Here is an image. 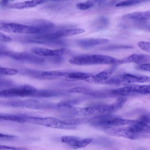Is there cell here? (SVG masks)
Masks as SVG:
<instances>
[{
    "instance_id": "6da1fadb",
    "label": "cell",
    "mask_w": 150,
    "mask_h": 150,
    "mask_svg": "<svg viewBox=\"0 0 150 150\" xmlns=\"http://www.w3.org/2000/svg\"><path fill=\"white\" fill-rule=\"evenodd\" d=\"M69 62L78 65L107 64H113L115 59L111 56L101 54H82L73 57Z\"/></svg>"
},
{
    "instance_id": "7a4b0ae2",
    "label": "cell",
    "mask_w": 150,
    "mask_h": 150,
    "mask_svg": "<svg viewBox=\"0 0 150 150\" xmlns=\"http://www.w3.org/2000/svg\"><path fill=\"white\" fill-rule=\"evenodd\" d=\"M149 76L139 74H124L114 76L108 79L105 83L114 85H126L131 83L149 82Z\"/></svg>"
},
{
    "instance_id": "3957f363",
    "label": "cell",
    "mask_w": 150,
    "mask_h": 150,
    "mask_svg": "<svg viewBox=\"0 0 150 150\" xmlns=\"http://www.w3.org/2000/svg\"><path fill=\"white\" fill-rule=\"evenodd\" d=\"M91 121L90 124L96 127L105 128L116 127L134 123L135 120L112 117L109 115L98 116Z\"/></svg>"
},
{
    "instance_id": "277c9868",
    "label": "cell",
    "mask_w": 150,
    "mask_h": 150,
    "mask_svg": "<svg viewBox=\"0 0 150 150\" xmlns=\"http://www.w3.org/2000/svg\"><path fill=\"white\" fill-rule=\"evenodd\" d=\"M67 108L72 114L80 116H88L110 112L111 110L110 104H98L83 108L74 106Z\"/></svg>"
},
{
    "instance_id": "5b68a950",
    "label": "cell",
    "mask_w": 150,
    "mask_h": 150,
    "mask_svg": "<svg viewBox=\"0 0 150 150\" xmlns=\"http://www.w3.org/2000/svg\"><path fill=\"white\" fill-rule=\"evenodd\" d=\"M36 90L32 86L24 84L17 87L0 91V96L4 97L33 96Z\"/></svg>"
},
{
    "instance_id": "8992f818",
    "label": "cell",
    "mask_w": 150,
    "mask_h": 150,
    "mask_svg": "<svg viewBox=\"0 0 150 150\" xmlns=\"http://www.w3.org/2000/svg\"><path fill=\"white\" fill-rule=\"evenodd\" d=\"M27 43H36L51 46H63L67 45L66 40L60 38L51 39L38 34L27 36L25 38Z\"/></svg>"
},
{
    "instance_id": "52a82bcc",
    "label": "cell",
    "mask_w": 150,
    "mask_h": 150,
    "mask_svg": "<svg viewBox=\"0 0 150 150\" xmlns=\"http://www.w3.org/2000/svg\"><path fill=\"white\" fill-rule=\"evenodd\" d=\"M0 30L19 34H35L36 28L33 25H28L16 23H0Z\"/></svg>"
},
{
    "instance_id": "ba28073f",
    "label": "cell",
    "mask_w": 150,
    "mask_h": 150,
    "mask_svg": "<svg viewBox=\"0 0 150 150\" xmlns=\"http://www.w3.org/2000/svg\"><path fill=\"white\" fill-rule=\"evenodd\" d=\"M103 130L105 133L110 135L122 137L131 139H136L140 136V134L130 131L128 127L105 128Z\"/></svg>"
},
{
    "instance_id": "9c48e42d",
    "label": "cell",
    "mask_w": 150,
    "mask_h": 150,
    "mask_svg": "<svg viewBox=\"0 0 150 150\" xmlns=\"http://www.w3.org/2000/svg\"><path fill=\"white\" fill-rule=\"evenodd\" d=\"M150 120L145 115L141 116L135 122L128 127L131 132L138 134L150 133Z\"/></svg>"
},
{
    "instance_id": "30bf717a",
    "label": "cell",
    "mask_w": 150,
    "mask_h": 150,
    "mask_svg": "<svg viewBox=\"0 0 150 150\" xmlns=\"http://www.w3.org/2000/svg\"><path fill=\"white\" fill-rule=\"evenodd\" d=\"M27 121L33 123L54 128L63 129L64 128V124L61 121L52 117H27Z\"/></svg>"
},
{
    "instance_id": "8fae6325",
    "label": "cell",
    "mask_w": 150,
    "mask_h": 150,
    "mask_svg": "<svg viewBox=\"0 0 150 150\" xmlns=\"http://www.w3.org/2000/svg\"><path fill=\"white\" fill-rule=\"evenodd\" d=\"M31 51L35 54L42 56L48 57L62 56L67 54L70 52V50L69 49L65 48L53 50L35 47L32 49Z\"/></svg>"
},
{
    "instance_id": "7c38bea8",
    "label": "cell",
    "mask_w": 150,
    "mask_h": 150,
    "mask_svg": "<svg viewBox=\"0 0 150 150\" xmlns=\"http://www.w3.org/2000/svg\"><path fill=\"white\" fill-rule=\"evenodd\" d=\"M108 39L103 38H85L76 40V44L83 48H88L99 45L105 44L108 42Z\"/></svg>"
},
{
    "instance_id": "4fadbf2b",
    "label": "cell",
    "mask_w": 150,
    "mask_h": 150,
    "mask_svg": "<svg viewBox=\"0 0 150 150\" xmlns=\"http://www.w3.org/2000/svg\"><path fill=\"white\" fill-rule=\"evenodd\" d=\"M150 60L149 55L134 54L119 61L118 62L120 64L133 62L138 64H140L148 63V62H149Z\"/></svg>"
},
{
    "instance_id": "5bb4252c",
    "label": "cell",
    "mask_w": 150,
    "mask_h": 150,
    "mask_svg": "<svg viewBox=\"0 0 150 150\" xmlns=\"http://www.w3.org/2000/svg\"><path fill=\"white\" fill-rule=\"evenodd\" d=\"M93 76L89 73L81 72H68L65 79L69 81L83 80L90 83Z\"/></svg>"
},
{
    "instance_id": "9a60e30c",
    "label": "cell",
    "mask_w": 150,
    "mask_h": 150,
    "mask_svg": "<svg viewBox=\"0 0 150 150\" xmlns=\"http://www.w3.org/2000/svg\"><path fill=\"white\" fill-rule=\"evenodd\" d=\"M150 18V11H137L126 14L122 18L124 19L137 21H147Z\"/></svg>"
},
{
    "instance_id": "2e32d148",
    "label": "cell",
    "mask_w": 150,
    "mask_h": 150,
    "mask_svg": "<svg viewBox=\"0 0 150 150\" xmlns=\"http://www.w3.org/2000/svg\"><path fill=\"white\" fill-rule=\"evenodd\" d=\"M114 69V67H112L103 71L95 75H93L91 83H105L109 79Z\"/></svg>"
},
{
    "instance_id": "e0dca14e",
    "label": "cell",
    "mask_w": 150,
    "mask_h": 150,
    "mask_svg": "<svg viewBox=\"0 0 150 150\" xmlns=\"http://www.w3.org/2000/svg\"><path fill=\"white\" fill-rule=\"evenodd\" d=\"M85 30L83 29H68L60 30L54 32V35L56 38L70 36L83 33Z\"/></svg>"
},
{
    "instance_id": "ac0fdd59",
    "label": "cell",
    "mask_w": 150,
    "mask_h": 150,
    "mask_svg": "<svg viewBox=\"0 0 150 150\" xmlns=\"http://www.w3.org/2000/svg\"><path fill=\"white\" fill-rule=\"evenodd\" d=\"M62 142L66 144L75 149L79 148V145L81 139L72 136H65L61 137Z\"/></svg>"
},
{
    "instance_id": "d6986e66",
    "label": "cell",
    "mask_w": 150,
    "mask_h": 150,
    "mask_svg": "<svg viewBox=\"0 0 150 150\" xmlns=\"http://www.w3.org/2000/svg\"><path fill=\"white\" fill-rule=\"evenodd\" d=\"M40 4L38 0H32L14 4L11 5V7L21 9L35 7Z\"/></svg>"
},
{
    "instance_id": "ffe728a7",
    "label": "cell",
    "mask_w": 150,
    "mask_h": 150,
    "mask_svg": "<svg viewBox=\"0 0 150 150\" xmlns=\"http://www.w3.org/2000/svg\"><path fill=\"white\" fill-rule=\"evenodd\" d=\"M130 88L133 93H137L142 94L150 93V86L149 85H139L134 84H127Z\"/></svg>"
},
{
    "instance_id": "44dd1931",
    "label": "cell",
    "mask_w": 150,
    "mask_h": 150,
    "mask_svg": "<svg viewBox=\"0 0 150 150\" xmlns=\"http://www.w3.org/2000/svg\"><path fill=\"white\" fill-rule=\"evenodd\" d=\"M61 93L59 91L51 90H36L33 96L40 97H50L57 96Z\"/></svg>"
},
{
    "instance_id": "7402d4cb",
    "label": "cell",
    "mask_w": 150,
    "mask_h": 150,
    "mask_svg": "<svg viewBox=\"0 0 150 150\" xmlns=\"http://www.w3.org/2000/svg\"><path fill=\"white\" fill-rule=\"evenodd\" d=\"M33 25L40 29L42 31L41 33H42L53 28L54 26V24L50 22L40 19L36 21L34 25Z\"/></svg>"
},
{
    "instance_id": "603a6c76",
    "label": "cell",
    "mask_w": 150,
    "mask_h": 150,
    "mask_svg": "<svg viewBox=\"0 0 150 150\" xmlns=\"http://www.w3.org/2000/svg\"><path fill=\"white\" fill-rule=\"evenodd\" d=\"M127 100V98L123 96L119 97L113 104H111V112L116 111L122 107Z\"/></svg>"
},
{
    "instance_id": "cb8c5ba5",
    "label": "cell",
    "mask_w": 150,
    "mask_h": 150,
    "mask_svg": "<svg viewBox=\"0 0 150 150\" xmlns=\"http://www.w3.org/2000/svg\"><path fill=\"white\" fill-rule=\"evenodd\" d=\"M125 86L124 87L112 90L111 91L112 93L117 95L125 96L133 93L127 85Z\"/></svg>"
},
{
    "instance_id": "d4e9b609",
    "label": "cell",
    "mask_w": 150,
    "mask_h": 150,
    "mask_svg": "<svg viewBox=\"0 0 150 150\" xmlns=\"http://www.w3.org/2000/svg\"><path fill=\"white\" fill-rule=\"evenodd\" d=\"M147 1L148 0H126L116 4V6L124 7L133 6L146 1Z\"/></svg>"
},
{
    "instance_id": "484cf974",
    "label": "cell",
    "mask_w": 150,
    "mask_h": 150,
    "mask_svg": "<svg viewBox=\"0 0 150 150\" xmlns=\"http://www.w3.org/2000/svg\"><path fill=\"white\" fill-rule=\"evenodd\" d=\"M79 102V101L77 99L65 100L59 102L57 106L59 107H67L76 105Z\"/></svg>"
},
{
    "instance_id": "4316f807",
    "label": "cell",
    "mask_w": 150,
    "mask_h": 150,
    "mask_svg": "<svg viewBox=\"0 0 150 150\" xmlns=\"http://www.w3.org/2000/svg\"><path fill=\"white\" fill-rule=\"evenodd\" d=\"M68 72L61 71H43V74L47 76L53 77L57 78L59 77H65Z\"/></svg>"
},
{
    "instance_id": "83f0119b",
    "label": "cell",
    "mask_w": 150,
    "mask_h": 150,
    "mask_svg": "<svg viewBox=\"0 0 150 150\" xmlns=\"http://www.w3.org/2000/svg\"><path fill=\"white\" fill-rule=\"evenodd\" d=\"M18 72V70L16 69L0 67V74L1 75L11 76L16 74Z\"/></svg>"
},
{
    "instance_id": "f1b7e54d",
    "label": "cell",
    "mask_w": 150,
    "mask_h": 150,
    "mask_svg": "<svg viewBox=\"0 0 150 150\" xmlns=\"http://www.w3.org/2000/svg\"><path fill=\"white\" fill-rule=\"evenodd\" d=\"M138 45L142 50L148 53L150 52V42L145 41H140L138 42Z\"/></svg>"
},
{
    "instance_id": "f546056e",
    "label": "cell",
    "mask_w": 150,
    "mask_h": 150,
    "mask_svg": "<svg viewBox=\"0 0 150 150\" xmlns=\"http://www.w3.org/2000/svg\"><path fill=\"white\" fill-rule=\"evenodd\" d=\"M90 90L85 88L77 87L71 88L69 90L70 93H80L88 94Z\"/></svg>"
},
{
    "instance_id": "4dcf8cb0",
    "label": "cell",
    "mask_w": 150,
    "mask_h": 150,
    "mask_svg": "<svg viewBox=\"0 0 150 150\" xmlns=\"http://www.w3.org/2000/svg\"><path fill=\"white\" fill-rule=\"evenodd\" d=\"M61 122L64 124L76 125L80 124L81 122V121L79 119H74L61 121Z\"/></svg>"
},
{
    "instance_id": "1f68e13d",
    "label": "cell",
    "mask_w": 150,
    "mask_h": 150,
    "mask_svg": "<svg viewBox=\"0 0 150 150\" xmlns=\"http://www.w3.org/2000/svg\"><path fill=\"white\" fill-rule=\"evenodd\" d=\"M93 5L87 1L86 3H79L76 4V6L79 9L81 10H85L88 9Z\"/></svg>"
},
{
    "instance_id": "d6a6232c",
    "label": "cell",
    "mask_w": 150,
    "mask_h": 150,
    "mask_svg": "<svg viewBox=\"0 0 150 150\" xmlns=\"http://www.w3.org/2000/svg\"><path fill=\"white\" fill-rule=\"evenodd\" d=\"M136 68L139 70L149 71H150V63H146L139 64L136 67Z\"/></svg>"
},
{
    "instance_id": "836d02e7",
    "label": "cell",
    "mask_w": 150,
    "mask_h": 150,
    "mask_svg": "<svg viewBox=\"0 0 150 150\" xmlns=\"http://www.w3.org/2000/svg\"><path fill=\"white\" fill-rule=\"evenodd\" d=\"M49 60L52 63L58 64L62 62L64 59L61 56H57L51 57Z\"/></svg>"
},
{
    "instance_id": "e575fe53",
    "label": "cell",
    "mask_w": 150,
    "mask_h": 150,
    "mask_svg": "<svg viewBox=\"0 0 150 150\" xmlns=\"http://www.w3.org/2000/svg\"><path fill=\"white\" fill-rule=\"evenodd\" d=\"M0 40L6 42H9L12 41V39L9 36L0 32Z\"/></svg>"
},
{
    "instance_id": "d590c367",
    "label": "cell",
    "mask_w": 150,
    "mask_h": 150,
    "mask_svg": "<svg viewBox=\"0 0 150 150\" xmlns=\"http://www.w3.org/2000/svg\"><path fill=\"white\" fill-rule=\"evenodd\" d=\"M8 0H2L1 3L2 4H6L8 2Z\"/></svg>"
},
{
    "instance_id": "8d00e7d4",
    "label": "cell",
    "mask_w": 150,
    "mask_h": 150,
    "mask_svg": "<svg viewBox=\"0 0 150 150\" xmlns=\"http://www.w3.org/2000/svg\"><path fill=\"white\" fill-rule=\"evenodd\" d=\"M12 0V1H13V0Z\"/></svg>"
},
{
    "instance_id": "74e56055",
    "label": "cell",
    "mask_w": 150,
    "mask_h": 150,
    "mask_svg": "<svg viewBox=\"0 0 150 150\" xmlns=\"http://www.w3.org/2000/svg\"><path fill=\"white\" fill-rule=\"evenodd\" d=\"M0 67H1V66H0Z\"/></svg>"
}]
</instances>
